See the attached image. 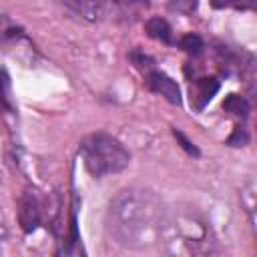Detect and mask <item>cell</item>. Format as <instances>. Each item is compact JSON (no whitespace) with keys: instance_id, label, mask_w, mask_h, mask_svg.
Instances as JSON below:
<instances>
[{"instance_id":"6da1fadb","label":"cell","mask_w":257,"mask_h":257,"mask_svg":"<svg viewBox=\"0 0 257 257\" xmlns=\"http://www.w3.org/2000/svg\"><path fill=\"white\" fill-rule=\"evenodd\" d=\"M167 211L151 191L126 189L108 209V231L116 243L131 249H147L163 239Z\"/></svg>"},{"instance_id":"7a4b0ae2","label":"cell","mask_w":257,"mask_h":257,"mask_svg":"<svg viewBox=\"0 0 257 257\" xmlns=\"http://www.w3.org/2000/svg\"><path fill=\"white\" fill-rule=\"evenodd\" d=\"M163 237L175 253H211L215 243L209 223L191 209H177L167 213Z\"/></svg>"},{"instance_id":"3957f363","label":"cell","mask_w":257,"mask_h":257,"mask_svg":"<svg viewBox=\"0 0 257 257\" xmlns=\"http://www.w3.org/2000/svg\"><path fill=\"white\" fill-rule=\"evenodd\" d=\"M80 155L86 171L94 177H106L120 173L128 167L131 155L118 139L106 133H92L80 143Z\"/></svg>"},{"instance_id":"277c9868","label":"cell","mask_w":257,"mask_h":257,"mask_svg":"<svg viewBox=\"0 0 257 257\" xmlns=\"http://www.w3.org/2000/svg\"><path fill=\"white\" fill-rule=\"evenodd\" d=\"M221 88V82L215 78V76H203V78H197L193 80L191 88H189V96H191V106L201 112L211 100L213 96L219 92Z\"/></svg>"},{"instance_id":"5b68a950","label":"cell","mask_w":257,"mask_h":257,"mask_svg":"<svg viewBox=\"0 0 257 257\" xmlns=\"http://www.w3.org/2000/svg\"><path fill=\"white\" fill-rule=\"evenodd\" d=\"M147 86H149L153 92L165 96L171 104H181V90H179V84H177L169 74H165V72H161V70H155V68L147 70Z\"/></svg>"},{"instance_id":"8992f818","label":"cell","mask_w":257,"mask_h":257,"mask_svg":"<svg viewBox=\"0 0 257 257\" xmlns=\"http://www.w3.org/2000/svg\"><path fill=\"white\" fill-rule=\"evenodd\" d=\"M18 217H20V225L26 233L34 231L40 223V203L36 199V195L26 193L20 199V209H18Z\"/></svg>"},{"instance_id":"52a82bcc","label":"cell","mask_w":257,"mask_h":257,"mask_svg":"<svg viewBox=\"0 0 257 257\" xmlns=\"http://www.w3.org/2000/svg\"><path fill=\"white\" fill-rule=\"evenodd\" d=\"M145 30L151 38L155 40H161V42H171V36H173V30L169 26V22L161 16H153L145 22Z\"/></svg>"},{"instance_id":"ba28073f","label":"cell","mask_w":257,"mask_h":257,"mask_svg":"<svg viewBox=\"0 0 257 257\" xmlns=\"http://www.w3.org/2000/svg\"><path fill=\"white\" fill-rule=\"evenodd\" d=\"M72 2V6L86 18V20H96L102 16V8H104V0H68Z\"/></svg>"},{"instance_id":"9c48e42d","label":"cell","mask_w":257,"mask_h":257,"mask_svg":"<svg viewBox=\"0 0 257 257\" xmlns=\"http://www.w3.org/2000/svg\"><path fill=\"white\" fill-rule=\"evenodd\" d=\"M223 108H225L229 114L241 116V118H245V116L249 114V102H247L243 96H239V94H229V96L225 98V102H223Z\"/></svg>"},{"instance_id":"30bf717a","label":"cell","mask_w":257,"mask_h":257,"mask_svg":"<svg viewBox=\"0 0 257 257\" xmlns=\"http://www.w3.org/2000/svg\"><path fill=\"white\" fill-rule=\"evenodd\" d=\"M179 46L185 50V52H189V54H199L201 50H203V38L199 36V34H185L181 40H179Z\"/></svg>"},{"instance_id":"8fae6325","label":"cell","mask_w":257,"mask_h":257,"mask_svg":"<svg viewBox=\"0 0 257 257\" xmlns=\"http://www.w3.org/2000/svg\"><path fill=\"white\" fill-rule=\"evenodd\" d=\"M247 141H249V137H247L245 128H241V126H237L235 133L227 139V143H229L231 147H243V145H247Z\"/></svg>"},{"instance_id":"7c38bea8","label":"cell","mask_w":257,"mask_h":257,"mask_svg":"<svg viewBox=\"0 0 257 257\" xmlns=\"http://www.w3.org/2000/svg\"><path fill=\"white\" fill-rule=\"evenodd\" d=\"M173 133H175V137H177V141H181V147H183V149H185V151H187L189 155H195V157L199 155V151H197V147H195V145H193V143H191V141H189V139H187V137H185V135H183L181 131H173Z\"/></svg>"},{"instance_id":"4fadbf2b","label":"cell","mask_w":257,"mask_h":257,"mask_svg":"<svg viewBox=\"0 0 257 257\" xmlns=\"http://www.w3.org/2000/svg\"><path fill=\"white\" fill-rule=\"evenodd\" d=\"M229 2H233V0H223V4H229Z\"/></svg>"}]
</instances>
